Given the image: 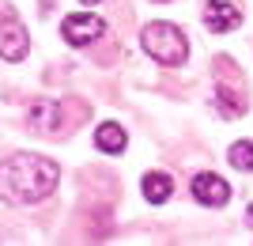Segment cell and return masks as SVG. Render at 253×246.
<instances>
[{
	"instance_id": "obj_1",
	"label": "cell",
	"mask_w": 253,
	"mask_h": 246,
	"mask_svg": "<svg viewBox=\"0 0 253 246\" xmlns=\"http://www.w3.org/2000/svg\"><path fill=\"white\" fill-rule=\"evenodd\" d=\"M61 182V167L45 155L19 151L0 163V197L8 204H38Z\"/></svg>"
},
{
	"instance_id": "obj_2",
	"label": "cell",
	"mask_w": 253,
	"mask_h": 246,
	"mask_svg": "<svg viewBox=\"0 0 253 246\" xmlns=\"http://www.w3.org/2000/svg\"><path fill=\"white\" fill-rule=\"evenodd\" d=\"M140 46H144V53L155 64H163V68L185 64V53H189V38L181 34V27H174V23H167V19H151L148 27L140 31Z\"/></svg>"
},
{
	"instance_id": "obj_3",
	"label": "cell",
	"mask_w": 253,
	"mask_h": 246,
	"mask_svg": "<svg viewBox=\"0 0 253 246\" xmlns=\"http://www.w3.org/2000/svg\"><path fill=\"white\" fill-rule=\"evenodd\" d=\"M27 53H31V34L23 27L19 11L11 8L8 0H0V57L11 61V64H19Z\"/></svg>"
},
{
	"instance_id": "obj_4",
	"label": "cell",
	"mask_w": 253,
	"mask_h": 246,
	"mask_svg": "<svg viewBox=\"0 0 253 246\" xmlns=\"http://www.w3.org/2000/svg\"><path fill=\"white\" fill-rule=\"evenodd\" d=\"M106 23L98 19V15H91V11H72V15H64L61 19V34L68 46H91L102 34Z\"/></svg>"
},
{
	"instance_id": "obj_5",
	"label": "cell",
	"mask_w": 253,
	"mask_h": 246,
	"mask_svg": "<svg viewBox=\"0 0 253 246\" xmlns=\"http://www.w3.org/2000/svg\"><path fill=\"white\" fill-rule=\"evenodd\" d=\"M27 121H31L34 133L57 137V133H64V106L53 102V98H38V102H31V110H27Z\"/></svg>"
},
{
	"instance_id": "obj_6",
	"label": "cell",
	"mask_w": 253,
	"mask_h": 246,
	"mask_svg": "<svg viewBox=\"0 0 253 246\" xmlns=\"http://www.w3.org/2000/svg\"><path fill=\"white\" fill-rule=\"evenodd\" d=\"M193 197L201 204H208V208H223V204L231 201V186H227V178H219L215 171H204L193 178Z\"/></svg>"
},
{
	"instance_id": "obj_7",
	"label": "cell",
	"mask_w": 253,
	"mask_h": 246,
	"mask_svg": "<svg viewBox=\"0 0 253 246\" xmlns=\"http://www.w3.org/2000/svg\"><path fill=\"white\" fill-rule=\"evenodd\" d=\"M204 23H208V31L227 34L242 23V11L234 8L231 0H208V4H204Z\"/></svg>"
},
{
	"instance_id": "obj_8",
	"label": "cell",
	"mask_w": 253,
	"mask_h": 246,
	"mask_svg": "<svg viewBox=\"0 0 253 246\" xmlns=\"http://www.w3.org/2000/svg\"><path fill=\"white\" fill-rule=\"evenodd\" d=\"M215 106H219L223 118H242V114H246L242 84H215Z\"/></svg>"
},
{
	"instance_id": "obj_9",
	"label": "cell",
	"mask_w": 253,
	"mask_h": 246,
	"mask_svg": "<svg viewBox=\"0 0 253 246\" xmlns=\"http://www.w3.org/2000/svg\"><path fill=\"white\" fill-rule=\"evenodd\" d=\"M128 144V133L117 121H102V125L95 129V148L102 151V155H121Z\"/></svg>"
},
{
	"instance_id": "obj_10",
	"label": "cell",
	"mask_w": 253,
	"mask_h": 246,
	"mask_svg": "<svg viewBox=\"0 0 253 246\" xmlns=\"http://www.w3.org/2000/svg\"><path fill=\"white\" fill-rule=\"evenodd\" d=\"M140 193H144L151 204H163V201H170L174 182H170V174H163V171H148V174H144V182H140Z\"/></svg>"
},
{
	"instance_id": "obj_11",
	"label": "cell",
	"mask_w": 253,
	"mask_h": 246,
	"mask_svg": "<svg viewBox=\"0 0 253 246\" xmlns=\"http://www.w3.org/2000/svg\"><path fill=\"white\" fill-rule=\"evenodd\" d=\"M227 159L234 171H253V140H234L227 148Z\"/></svg>"
},
{
	"instance_id": "obj_12",
	"label": "cell",
	"mask_w": 253,
	"mask_h": 246,
	"mask_svg": "<svg viewBox=\"0 0 253 246\" xmlns=\"http://www.w3.org/2000/svg\"><path fill=\"white\" fill-rule=\"evenodd\" d=\"M80 4H102V0H80Z\"/></svg>"
},
{
	"instance_id": "obj_13",
	"label": "cell",
	"mask_w": 253,
	"mask_h": 246,
	"mask_svg": "<svg viewBox=\"0 0 253 246\" xmlns=\"http://www.w3.org/2000/svg\"><path fill=\"white\" fill-rule=\"evenodd\" d=\"M250 227H253V204H250Z\"/></svg>"
},
{
	"instance_id": "obj_14",
	"label": "cell",
	"mask_w": 253,
	"mask_h": 246,
	"mask_svg": "<svg viewBox=\"0 0 253 246\" xmlns=\"http://www.w3.org/2000/svg\"><path fill=\"white\" fill-rule=\"evenodd\" d=\"M155 4H170V0H155Z\"/></svg>"
}]
</instances>
